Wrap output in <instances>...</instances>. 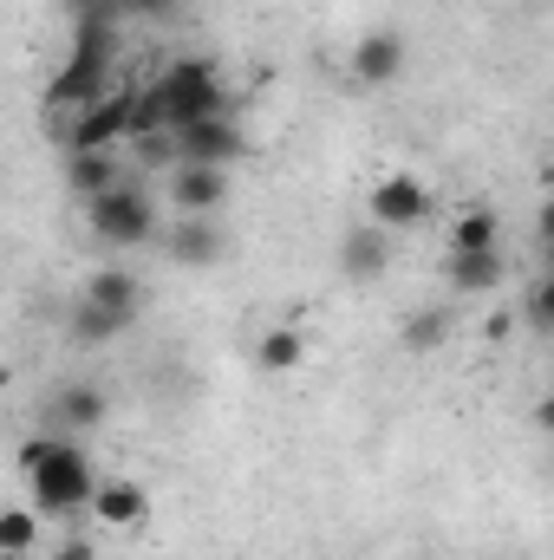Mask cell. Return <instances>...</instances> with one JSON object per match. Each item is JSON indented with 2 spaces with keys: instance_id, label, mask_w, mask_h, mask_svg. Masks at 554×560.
Here are the masks:
<instances>
[{
  "instance_id": "obj_22",
  "label": "cell",
  "mask_w": 554,
  "mask_h": 560,
  "mask_svg": "<svg viewBox=\"0 0 554 560\" xmlns=\"http://www.w3.org/2000/svg\"><path fill=\"white\" fill-rule=\"evenodd\" d=\"M46 560H99V548H92L85 535H59V541L46 548Z\"/></svg>"
},
{
  "instance_id": "obj_14",
  "label": "cell",
  "mask_w": 554,
  "mask_h": 560,
  "mask_svg": "<svg viewBox=\"0 0 554 560\" xmlns=\"http://www.w3.org/2000/svg\"><path fill=\"white\" fill-rule=\"evenodd\" d=\"M300 359H307V332L287 319V326H268V332H255V372H268V378H287V372H300Z\"/></svg>"
},
{
  "instance_id": "obj_21",
  "label": "cell",
  "mask_w": 554,
  "mask_h": 560,
  "mask_svg": "<svg viewBox=\"0 0 554 560\" xmlns=\"http://www.w3.org/2000/svg\"><path fill=\"white\" fill-rule=\"evenodd\" d=\"M522 319H529V332H554V280H529Z\"/></svg>"
},
{
  "instance_id": "obj_3",
  "label": "cell",
  "mask_w": 554,
  "mask_h": 560,
  "mask_svg": "<svg viewBox=\"0 0 554 560\" xmlns=\"http://www.w3.org/2000/svg\"><path fill=\"white\" fill-rule=\"evenodd\" d=\"M424 215H430V189H424V176H412V170H392V176H379L366 189V222L385 229V235H405Z\"/></svg>"
},
{
  "instance_id": "obj_5",
  "label": "cell",
  "mask_w": 554,
  "mask_h": 560,
  "mask_svg": "<svg viewBox=\"0 0 554 560\" xmlns=\"http://www.w3.org/2000/svg\"><path fill=\"white\" fill-rule=\"evenodd\" d=\"M85 515H92V528H105V535H138L143 522H150V489L131 482V476H99Z\"/></svg>"
},
{
  "instance_id": "obj_11",
  "label": "cell",
  "mask_w": 554,
  "mask_h": 560,
  "mask_svg": "<svg viewBox=\"0 0 554 560\" xmlns=\"http://www.w3.org/2000/svg\"><path fill=\"white\" fill-rule=\"evenodd\" d=\"M170 261H183V268H216L222 261V229H216V215H183L176 229H170Z\"/></svg>"
},
{
  "instance_id": "obj_12",
  "label": "cell",
  "mask_w": 554,
  "mask_h": 560,
  "mask_svg": "<svg viewBox=\"0 0 554 560\" xmlns=\"http://www.w3.org/2000/svg\"><path fill=\"white\" fill-rule=\"evenodd\" d=\"M112 418V398H105V385H59V398H53V423L66 430V436H85V430H99V423Z\"/></svg>"
},
{
  "instance_id": "obj_4",
  "label": "cell",
  "mask_w": 554,
  "mask_h": 560,
  "mask_svg": "<svg viewBox=\"0 0 554 560\" xmlns=\"http://www.w3.org/2000/svg\"><path fill=\"white\" fill-rule=\"evenodd\" d=\"M170 150H176V163L229 170V163H242V156H249V138H242V125L222 112V118H196V125H176V131H170Z\"/></svg>"
},
{
  "instance_id": "obj_23",
  "label": "cell",
  "mask_w": 554,
  "mask_h": 560,
  "mask_svg": "<svg viewBox=\"0 0 554 560\" xmlns=\"http://www.w3.org/2000/svg\"><path fill=\"white\" fill-rule=\"evenodd\" d=\"M509 326H516V313H509V306H503V313H489V319H483V332H489V339H509Z\"/></svg>"
},
{
  "instance_id": "obj_18",
  "label": "cell",
  "mask_w": 554,
  "mask_h": 560,
  "mask_svg": "<svg viewBox=\"0 0 554 560\" xmlns=\"http://www.w3.org/2000/svg\"><path fill=\"white\" fill-rule=\"evenodd\" d=\"M443 332H450V306H417L412 319H405V346H412V352L443 346Z\"/></svg>"
},
{
  "instance_id": "obj_15",
  "label": "cell",
  "mask_w": 554,
  "mask_h": 560,
  "mask_svg": "<svg viewBox=\"0 0 554 560\" xmlns=\"http://www.w3.org/2000/svg\"><path fill=\"white\" fill-rule=\"evenodd\" d=\"M131 170H118V156L112 150H66V183L92 202V196H105L112 183H125Z\"/></svg>"
},
{
  "instance_id": "obj_20",
  "label": "cell",
  "mask_w": 554,
  "mask_h": 560,
  "mask_svg": "<svg viewBox=\"0 0 554 560\" xmlns=\"http://www.w3.org/2000/svg\"><path fill=\"white\" fill-rule=\"evenodd\" d=\"M125 326L118 319H105V313H92V306H72V339L79 346H105V339H118Z\"/></svg>"
},
{
  "instance_id": "obj_7",
  "label": "cell",
  "mask_w": 554,
  "mask_h": 560,
  "mask_svg": "<svg viewBox=\"0 0 554 560\" xmlns=\"http://www.w3.org/2000/svg\"><path fill=\"white\" fill-rule=\"evenodd\" d=\"M125 125H131V92H105L99 105L72 112L59 138H66V150H112V143L125 138Z\"/></svg>"
},
{
  "instance_id": "obj_16",
  "label": "cell",
  "mask_w": 554,
  "mask_h": 560,
  "mask_svg": "<svg viewBox=\"0 0 554 560\" xmlns=\"http://www.w3.org/2000/svg\"><path fill=\"white\" fill-rule=\"evenodd\" d=\"M450 255H476V248H503V215L496 209H483V202H470V209H457L450 215Z\"/></svg>"
},
{
  "instance_id": "obj_9",
  "label": "cell",
  "mask_w": 554,
  "mask_h": 560,
  "mask_svg": "<svg viewBox=\"0 0 554 560\" xmlns=\"http://www.w3.org/2000/svg\"><path fill=\"white\" fill-rule=\"evenodd\" d=\"M79 306H92V313H105V319H118V326H131L143 306V287L131 268H92L85 287H79Z\"/></svg>"
},
{
  "instance_id": "obj_13",
  "label": "cell",
  "mask_w": 554,
  "mask_h": 560,
  "mask_svg": "<svg viewBox=\"0 0 554 560\" xmlns=\"http://www.w3.org/2000/svg\"><path fill=\"white\" fill-rule=\"evenodd\" d=\"M443 280H450V293H496V287L509 280V255H503V248L443 255Z\"/></svg>"
},
{
  "instance_id": "obj_6",
  "label": "cell",
  "mask_w": 554,
  "mask_h": 560,
  "mask_svg": "<svg viewBox=\"0 0 554 560\" xmlns=\"http://www.w3.org/2000/svg\"><path fill=\"white\" fill-rule=\"evenodd\" d=\"M405 59H412V39L399 33V26H372V33H359V46H353V59H346V72L359 79V85H399V72H405Z\"/></svg>"
},
{
  "instance_id": "obj_10",
  "label": "cell",
  "mask_w": 554,
  "mask_h": 560,
  "mask_svg": "<svg viewBox=\"0 0 554 560\" xmlns=\"http://www.w3.org/2000/svg\"><path fill=\"white\" fill-rule=\"evenodd\" d=\"M385 268H392V235L385 229H346L339 235V275L353 280V287H372V280H385Z\"/></svg>"
},
{
  "instance_id": "obj_19",
  "label": "cell",
  "mask_w": 554,
  "mask_h": 560,
  "mask_svg": "<svg viewBox=\"0 0 554 560\" xmlns=\"http://www.w3.org/2000/svg\"><path fill=\"white\" fill-rule=\"evenodd\" d=\"M176 7L183 0H85V13H99V20H125V13H138V20H176Z\"/></svg>"
},
{
  "instance_id": "obj_1",
  "label": "cell",
  "mask_w": 554,
  "mask_h": 560,
  "mask_svg": "<svg viewBox=\"0 0 554 560\" xmlns=\"http://www.w3.org/2000/svg\"><path fill=\"white\" fill-rule=\"evenodd\" d=\"M13 463H20V476H26V489H33V515H39V522H72V515H85L99 469H92V456H85L72 436H26Z\"/></svg>"
},
{
  "instance_id": "obj_8",
  "label": "cell",
  "mask_w": 554,
  "mask_h": 560,
  "mask_svg": "<svg viewBox=\"0 0 554 560\" xmlns=\"http://www.w3.org/2000/svg\"><path fill=\"white\" fill-rule=\"evenodd\" d=\"M170 209L176 215H216L229 202V170H203V163H170Z\"/></svg>"
},
{
  "instance_id": "obj_17",
  "label": "cell",
  "mask_w": 554,
  "mask_h": 560,
  "mask_svg": "<svg viewBox=\"0 0 554 560\" xmlns=\"http://www.w3.org/2000/svg\"><path fill=\"white\" fill-rule=\"evenodd\" d=\"M46 548V535H39V515H33V502L20 509V502H7L0 509V560H33Z\"/></svg>"
},
{
  "instance_id": "obj_2",
  "label": "cell",
  "mask_w": 554,
  "mask_h": 560,
  "mask_svg": "<svg viewBox=\"0 0 554 560\" xmlns=\"http://www.w3.org/2000/svg\"><path fill=\"white\" fill-rule=\"evenodd\" d=\"M85 222H92V235L105 242V248H143V242H157V202H150V189L143 183H112L105 196H92L85 202Z\"/></svg>"
}]
</instances>
